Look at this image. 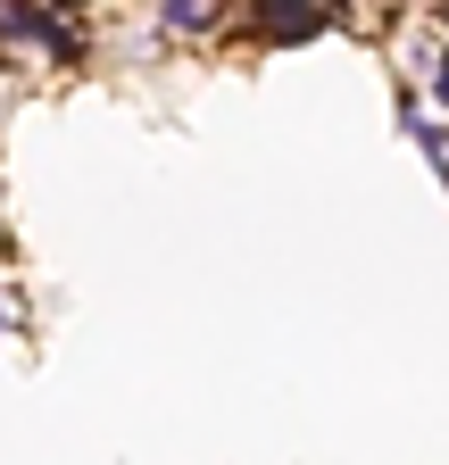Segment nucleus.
<instances>
[{"instance_id":"nucleus-1","label":"nucleus","mask_w":449,"mask_h":465,"mask_svg":"<svg viewBox=\"0 0 449 465\" xmlns=\"http://www.w3.org/2000/svg\"><path fill=\"white\" fill-rule=\"evenodd\" d=\"M166 25H175V34H200L208 9H200V0H166Z\"/></svg>"}]
</instances>
